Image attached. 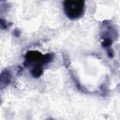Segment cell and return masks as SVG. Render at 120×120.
Here are the masks:
<instances>
[{
    "label": "cell",
    "mask_w": 120,
    "mask_h": 120,
    "mask_svg": "<svg viewBox=\"0 0 120 120\" xmlns=\"http://www.w3.org/2000/svg\"><path fill=\"white\" fill-rule=\"evenodd\" d=\"M52 53L42 54L38 51H28L24 55V66L29 68L30 73L33 77L38 78L43 73V67L52 62Z\"/></svg>",
    "instance_id": "6da1fadb"
},
{
    "label": "cell",
    "mask_w": 120,
    "mask_h": 120,
    "mask_svg": "<svg viewBox=\"0 0 120 120\" xmlns=\"http://www.w3.org/2000/svg\"><path fill=\"white\" fill-rule=\"evenodd\" d=\"M63 7L68 18L70 20H78L84 13L85 3L82 0H68L64 1Z\"/></svg>",
    "instance_id": "7a4b0ae2"
},
{
    "label": "cell",
    "mask_w": 120,
    "mask_h": 120,
    "mask_svg": "<svg viewBox=\"0 0 120 120\" xmlns=\"http://www.w3.org/2000/svg\"><path fill=\"white\" fill-rule=\"evenodd\" d=\"M101 38H102V45L104 48L109 49L112 42L117 38L118 34L116 29L114 28L113 24L108 22H103L101 25V31H100Z\"/></svg>",
    "instance_id": "3957f363"
},
{
    "label": "cell",
    "mask_w": 120,
    "mask_h": 120,
    "mask_svg": "<svg viewBox=\"0 0 120 120\" xmlns=\"http://www.w3.org/2000/svg\"><path fill=\"white\" fill-rule=\"evenodd\" d=\"M10 80H11V75H10V73H9L7 69L4 70V71L2 72V74H1V87L4 88L6 85H8V84L9 83Z\"/></svg>",
    "instance_id": "277c9868"
},
{
    "label": "cell",
    "mask_w": 120,
    "mask_h": 120,
    "mask_svg": "<svg viewBox=\"0 0 120 120\" xmlns=\"http://www.w3.org/2000/svg\"><path fill=\"white\" fill-rule=\"evenodd\" d=\"M49 120H52V119H49Z\"/></svg>",
    "instance_id": "5b68a950"
}]
</instances>
